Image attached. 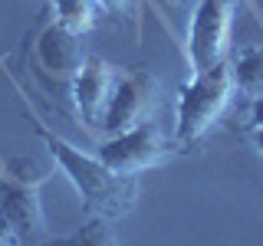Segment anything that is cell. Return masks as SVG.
Returning a JSON list of instances; mask_svg holds the SVG:
<instances>
[{
    "mask_svg": "<svg viewBox=\"0 0 263 246\" xmlns=\"http://www.w3.org/2000/svg\"><path fill=\"white\" fill-rule=\"evenodd\" d=\"M36 138L46 145V151L53 154L56 168L66 174V180L76 187L82 210L89 217L122 220L135 207V197H138V177L135 174L109 168L99 154H86L82 148L69 145L66 138L53 135L43 125H36Z\"/></svg>",
    "mask_w": 263,
    "mask_h": 246,
    "instance_id": "obj_1",
    "label": "cell"
},
{
    "mask_svg": "<svg viewBox=\"0 0 263 246\" xmlns=\"http://www.w3.org/2000/svg\"><path fill=\"white\" fill-rule=\"evenodd\" d=\"M230 92H234V76H230V59H220L208 69L191 72V79L178 86V105H175V145L178 151L197 148L204 135L217 125L224 115Z\"/></svg>",
    "mask_w": 263,
    "mask_h": 246,
    "instance_id": "obj_2",
    "label": "cell"
},
{
    "mask_svg": "<svg viewBox=\"0 0 263 246\" xmlns=\"http://www.w3.org/2000/svg\"><path fill=\"white\" fill-rule=\"evenodd\" d=\"M178 154L175 138H168L155 121H138L132 128H122L115 135H105V141L99 145V158L109 168L125 171V174H138V171L158 168L168 158Z\"/></svg>",
    "mask_w": 263,
    "mask_h": 246,
    "instance_id": "obj_3",
    "label": "cell"
},
{
    "mask_svg": "<svg viewBox=\"0 0 263 246\" xmlns=\"http://www.w3.org/2000/svg\"><path fill=\"white\" fill-rule=\"evenodd\" d=\"M240 0H201L187 23V63L191 72L227 59V39Z\"/></svg>",
    "mask_w": 263,
    "mask_h": 246,
    "instance_id": "obj_4",
    "label": "cell"
},
{
    "mask_svg": "<svg viewBox=\"0 0 263 246\" xmlns=\"http://www.w3.org/2000/svg\"><path fill=\"white\" fill-rule=\"evenodd\" d=\"M158 102V79L145 69V66H135V69H119V79H115L109 109H105L102 128L105 135H115L122 128H132L138 121L148 118V112Z\"/></svg>",
    "mask_w": 263,
    "mask_h": 246,
    "instance_id": "obj_5",
    "label": "cell"
},
{
    "mask_svg": "<svg viewBox=\"0 0 263 246\" xmlns=\"http://www.w3.org/2000/svg\"><path fill=\"white\" fill-rule=\"evenodd\" d=\"M43 180L27 177H4L0 180V217L13 230L16 243H43L46 240V217L40 200Z\"/></svg>",
    "mask_w": 263,
    "mask_h": 246,
    "instance_id": "obj_6",
    "label": "cell"
},
{
    "mask_svg": "<svg viewBox=\"0 0 263 246\" xmlns=\"http://www.w3.org/2000/svg\"><path fill=\"white\" fill-rule=\"evenodd\" d=\"M115 79H119V66L99 59V56H86V63H82L79 72L72 76L69 92H72L79 118L86 121L89 128L102 125L109 98H112V89H115Z\"/></svg>",
    "mask_w": 263,
    "mask_h": 246,
    "instance_id": "obj_7",
    "label": "cell"
},
{
    "mask_svg": "<svg viewBox=\"0 0 263 246\" xmlns=\"http://www.w3.org/2000/svg\"><path fill=\"white\" fill-rule=\"evenodd\" d=\"M79 36L82 33H76L72 27H66L60 20H53L49 27L40 30L33 56H36V66L53 82H72V76L79 72V66L86 63Z\"/></svg>",
    "mask_w": 263,
    "mask_h": 246,
    "instance_id": "obj_8",
    "label": "cell"
},
{
    "mask_svg": "<svg viewBox=\"0 0 263 246\" xmlns=\"http://www.w3.org/2000/svg\"><path fill=\"white\" fill-rule=\"evenodd\" d=\"M230 76L234 89L243 95H260L263 92V43H250L230 59Z\"/></svg>",
    "mask_w": 263,
    "mask_h": 246,
    "instance_id": "obj_9",
    "label": "cell"
},
{
    "mask_svg": "<svg viewBox=\"0 0 263 246\" xmlns=\"http://www.w3.org/2000/svg\"><path fill=\"white\" fill-rule=\"evenodd\" d=\"M96 0H53V16L76 33H89L96 27Z\"/></svg>",
    "mask_w": 263,
    "mask_h": 246,
    "instance_id": "obj_10",
    "label": "cell"
},
{
    "mask_svg": "<svg viewBox=\"0 0 263 246\" xmlns=\"http://www.w3.org/2000/svg\"><path fill=\"white\" fill-rule=\"evenodd\" d=\"M112 220H105V217H92L86 227H79V233H72V236H66L63 243H82V246H105V243H115V233L109 230Z\"/></svg>",
    "mask_w": 263,
    "mask_h": 246,
    "instance_id": "obj_11",
    "label": "cell"
},
{
    "mask_svg": "<svg viewBox=\"0 0 263 246\" xmlns=\"http://www.w3.org/2000/svg\"><path fill=\"white\" fill-rule=\"evenodd\" d=\"M99 7H102L109 16H115V20H122V16H128L132 10V0H96Z\"/></svg>",
    "mask_w": 263,
    "mask_h": 246,
    "instance_id": "obj_12",
    "label": "cell"
},
{
    "mask_svg": "<svg viewBox=\"0 0 263 246\" xmlns=\"http://www.w3.org/2000/svg\"><path fill=\"white\" fill-rule=\"evenodd\" d=\"M247 118H250V121H247V128H260L263 125V92L250 98V115H247Z\"/></svg>",
    "mask_w": 263,
    "mask_h": 246,
    "instance_id": "obj_13",
    "label": "cell"
},
{
    "mask_svg": "<svg viewBox=\"0 0 263 246\" xmlns=\"http://www.w3.org/2000/svg\"><path fill=\"white\" fill-rule=\"evenodd\" d=\"M0 243H16V236H13V230L7 227V220L0 217Z\"/></svg>",
    "mask_w": 263,
    "mask_h": 246,
    "instance_id": "obj_14",
    "label": "cell"
},
{
    "mask_svg": "<svg viewBox=\"0 0 263 246\" xmlns=\"http://www.w3.org/2000/svg\"><path fill=\"white\" fill-rule=\"evenodd\" d=\"M250 138H253V148H257V154L263 158V125H260V128H250Z\"/></svg>",
    "mask_w": 263,
    "mask_h": 246,
    "instance_id": "obj_15",
    "label": "cell"
},
{
    "mask_svg": "<svg viewBox=\"0 0 263 246\" xmlns=\"http://www.w3.org/2000/svg\"><path fill=\"white\" fill-rule=\"evenodd\" d=\"M171 4H184V0H171Z\"/></svg>",
    "mask_w": 263,
    "mask_h": 246,
    "instance_id": "obj_16",
    "label": "cell"
}]
</instances>
